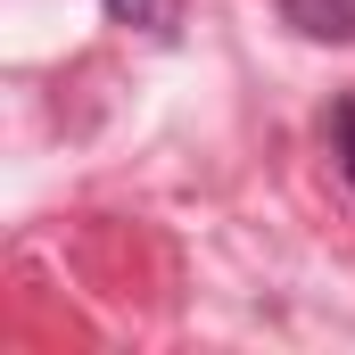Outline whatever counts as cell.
Masks as SVG:
<instances>
[{
  "label": "cell",
  "mask_w": 355,
  "mask_h": 355,
  "mask_svg": "<svg viewBox=\"0 0 355 355\" xmlns=\"http://www.w3.org/2000/svg\"><path fill=\"white\" fill-rule=\"evenodd\" d=\"M124 33H149V42H174V25H182V0H99Z\"/></svg>",
  "instance_id": "obj_2"
},
{
  "label": "cell",
  "mask_w": 355,
  "mask_h": 355,
  "mask_svg": "<svg viewBox=\"0 0 355 355\" xmlns=\"http://www.w3.org/2000/svg\"><path fill=\"white\" fill-rule=\"evenodd\" d=\"M272 8L306 42H355V0H272Z\"/></svg>",
  "instance_id": "obj_1"
},
{
  "label": "cell",
  "mask_w": 355,
  "mask_h": 355,
  "mask_svg": "<svg viewBox=\"0 0 355 355\" xmlns=\"http://www.w3.org/2000/svg\"><path fill=\"white\" fill-rule=\"evenodd\" d=\"M331 141H339V174H347V190H355V99L331 107Z\"/></svg>",
  "instance_id": "obj_3"
}]
</instances>
